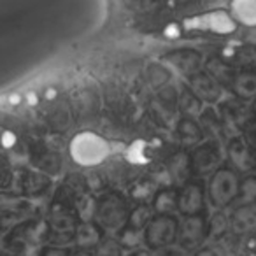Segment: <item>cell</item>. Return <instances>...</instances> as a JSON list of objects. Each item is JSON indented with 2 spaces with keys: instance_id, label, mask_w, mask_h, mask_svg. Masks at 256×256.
<instances>
[{
  "instance_id": "4dcf8cb0",
  "label": "cell",
  "mask_w": 256,
  "mask_h": 256,
  "mask_svg": "<svg viewBox=\"0 0 256 256\" xmlns=\"http://www.w3.org/2000/svg\"><path fill=\"white\" fill-rule=\"evenodd\" d=\"M128 256H153V254H151V251H148V249L144 248V249H134Z\"/></svg>"
},
{
  "instance_id": "8fae6325",
  "label": "cell",
  "mask_w": 256,
  "mask_h": 256,
  "mask_svg": "<svg viewBox=\"0 0 256 256\" xmlns=\"http://www.w3.org/2000/svg\"><path fill=\"white\" fill-rule=\"evenodd\" d=\"M162 62H164L168 68H174L176 72H179L182 78H188V76L202 70L204 56H202V53H198L196 50L182 48V50H176V51H170V53L164 54Z\"/></svg>"
},
{
  "instance_id": "6da1fadb",
  "label": "cell",
  "mask_w": 256,
  "mask_h": 256,
  "mask_svg": "<svg viewBox=\"0 0 256 256\" xmlns=\"http://www.w3.org/2000/svg\"><path fill=\"white\" fill-rule=\"evenodd\" d=\"M130 202L124 198L120 192H107L102 193L95 200V209H93L92 221L104 232V235H112L116 237L124 228L130 216Z\"/></svg>"
},
{
  "instance_id": "ba28073f",
  "label": "cell",
  "mask_w": 256,
  "mask_h": 256,
  "mask_svg": "<svg viewBox=\"0 0 256 256\" xmlns=\"http://www.w3.org/2000/svg\"><path fill=\"white\" fill-rule=\"evenodd\" d=\"M207 206V190L204 181L190 179L179 188L178 193V214L181 216H195L204 214Z\"/></svg>"
},
{
  "instance_id": "d6a6232c",
  "label": "cell",
  "mask_w": 256,
  "mask_h": 256,
  "mask_svg": "<svg viewBox=\"0 0 256 256\" xmlns=\"http://www.w3.org/2000/svg\"><path fill=\"white\" fill-rule=\"evenodd\" d=\"M254 174H256V170H254Z\"/></svg>"
},
{
  "instance_id": "52a82bcc",
  "label": "cell",
  "mask_w": 256,
  "mask_h": 256,
  "mask_svg": "<svg viewBox=\"0 0 256 256\" xmlns=\"http://www.w3.org/2000/svg\"><path fill=\"white\" fill-rule=\"evenodd\" d=\"M182 25H184V30H188V32L200 30V32H210L218 34V36H228V34L235 32V28H237V23L230 16V12L220 11V9L186 18Z\"/></svg>"
},
{
  "instance_id": "4fadbf2b",
  "label": "cell",
  "mask_w": 256,
  "mask_h": 256,
  "mask_svg": "<svg viewBox=\"0 0 256 256\" xmlns=\"http://www.w3.org/2000/svg\"><path fill=\"white\" fill-rule=\"evenodd\" d=\"M167 172L172 179V184L178 186V188H181L184 182H188L193 176L190 151H186V150L176 151L167 160Z\"/></svg>"
},
{
  "instance_id": "4316f807",
  "label": "cell",
  "mask_w": 256,
  "mask_h": 256,
  "mask_svg": "<svg viewBox=\"0 0 256 256\" xmlns=\"http://www.w3.org/2000/svg\"><path fill=\"white\" fill-rule=\"evenodd\" d=\"M192 256H226L223 246L218 244V242H212V244H204L202 248H198L196 251H193Z\"/></svg>"
},
{
  "instance_id": "5bb4252c",
  "label": "cell",
  "mask_w": 256,
  "mask_h": 256,
  "mask_svg": "<svg viewBox=\"0 0 256 256\" xmlns=\"http://www.w3.org/2000/svg\"><path fill=\"white\" fill-rule=\"evenodd\" d=\"M176 134H178L179 142L184 148H195L204 140V130L200 126L198 120L181 116L176 123Z\"/></svg>"
},
{
  "instance_id": "484cf974",
  "label": "cell",
  "mask_w": 256,
  "mask_h": 256,
  "mask_svg": "<svg viewBox=\"0 0 256 256\" xmlns=\"http://www.w3.org/2000/svg\"><path fill=\"white\" fill-rule=\"evenodd\" d=\"M238 134L244 137V140L249 144V148L256 153V116L249 114L240 123V126H238Z\"/></svg>"
},
{
  "instance_id": "8992f818",
  "label": "cell",
  "mask_w": 256,
  "mask_h": 256,
  "mask_svg": "<svg viewBox=\"0 0 256 256\" xmlns=\"http://www.w3.org/2000/svg\"><path fill=\"white\" fill-rule=\"evenodd\" d=\"M209 240V230H207V216L195 214V216H182L179 220V232H178V248L184 252H193L202 248Z\"/></svg>"
},
{
  "instance_id": "603a6c76",
  "label": "cell",
  "mask_w": 256,
  "mask_h": 256,
  "mask_svg": "<svg viewBox=\"0 0 256 256\" xmlns=\"http://www.w3.org/2000/svg\"><path fill=\"white\" fill-rule=\"evenodd\" d=\"M237 204H256V174H246L238 184Z\"/></svg>"
},
{
  "instance_id": "d6986e66",
  "label": "cell",
  "mask_w": 256,
  "mask_h": 256,
  "mask_svg": "<svg viewBox=\"0 0 256 256\" xmlns=\"http://www.w3.org/2000/svg\"><path fill=\"white\" fill-rule=\"evenodd\" d=\"M230 12L235 23L246 26H256V0H232Z\"/></svg>"
},
{
  "instance_id": "d4e9b609",
  "label": "cell",
  "mask_w": 256,
  "mask_h": 256,
  "mask_svg": "<svg viewBox=\"0 0 256 256\" xmlns=\"http://www.w3.org/2000/svg\"><path fill=\"white\" fill-rule=\"evenodd\" d=\"M148 81L156 90H162L170 81V68L164 64H151L148 67Z\"/></svg>"
},
{
  "instance_id": "ffe728a7",
  "label": "cell",
  "mask_w": 256,
  "mask_h": 256,
  "mask_svg": "<svg viewBox=\"0 0 256 256\" xmlns=\"http://www.w3.org/2000/svg\"><path fill=\"white\" fill-rule=\"evenodd\" d=\"M154 216L153 207L148 202H139L134 209H130V216H128V221L124 224L126 230L137 232V234H142L146 224L150 223V220Z\"/></svg>"
},
{
  "instance_id": "cb8c5ba5",
  "label": "cell",
  "mask_w": 256,
  "mask_h": 256,
  "mask_svg": "<svg viewBox=\"0 0 256 256\" xmlns=\"http://www.w3.org/2000/svg\"><path fill=\"white\" fill-rule=\"evenodd\" d=\"M206 70L209 72L223 88L232 84V79H234V76H235V72L230 68V65H226L221 60H210V64L207 65Z\"/></svg>"
},
{
  "instance_id": "44dd1931",
  "label": "cell",
  "mask_w": 256,
  "mask_h": 256,
  "mask_svg": "<svg viewBox=\"0 0 256 256\" xmlns=\"http://www.w3.org/2000/svg\"><path fill=\"white\" fill-rule=\"evenodd\" d=\"M216 212L210 218H207V230H209V238L221 237L226 232H230V221L228 214H224V209H214Z\"/></svg>"
},
{
  "instance_id": "277c9868",
  "label": "cell",
  "mask_w": 256,
  "mask_h": 256,
  "mask_svg": "<svg viewBox=\"0 0 256 256\" xmlns=\"http://www.w3.org/2000/svg\"><path fill=\"white\" fill-rule=\"evenodd\" d=\"M179 218L176 214H154L142 232V246L154 252L178 242Z\"/></svg>"
},
{
  "instance_id": "7c38bea8",
  "label": "cell",
  "mask_w": 256,
  "mask_h": 256,
  "mask_svg": "<svg viewBox=\"0 0 256 256\" xmlns=\"http://www.w3.org/2000/svg\"><path fill=\"white\" fill-rule=\"evenodd\" d=\"M230 232L237 237H249L256 234V204H237L232 209Z\"/></svg>"
},
{
  "instance_id": "7a4b0ae2",
  "label": "cell",
  "mask_w": 256,
  "mask_h": 256,
  "mask_svg": "<svg viewBox=\"0 0 256 256\" xmlns=\"http://www.w3.org/2000/svg\"><path fill=\"white\" fill-rule=\"evenodd\" d=\"M70 151L72 160L81 167H96V165L104 164L107 158L110 156V148L109 140L104 139L102 136L95 132H79L74 139L70 140Z\"/></svg>"
},
{
  "instance_id": "83f0119b",
  "label": "cell",
  "mask_w": 256,
  "mask_h": 256,
  "mask_svg": "<svg viewBox=\"0 0 256 256\" xmlns=\"http://www.w3.org/2000/svg\"><path fill=\"white\" fill-rule=\"evenodd\" d=\"M70 249L65 246H48L39 252V256H68Z\"/></svg>"
},
{
  "instance_id": "1f68e13d",
  "label": "cell",
  "mask_w": 256,
  "mask_h": 256,
  "mask_svg": "<svg viewBox=\"0 0 256 256\" xmlns=\"http://www.w3.org/2000/svg\"><path fill=\"white\" fill-rule=\"evenodd\" d=\"M251 112H252V116H256V98L252 100V104H251Z\"/></svg>"
},
{
  "instance_id": "e0dca14e",
  "label": "cell",
  "mask_w": 256,
  "mask_h": 256,
  "mask_svg": "<svg viewBox=\"0 0 256 256\" xmlns=\"http://www.w3.org/2000/svg\"><path fill=\"white\" fill-rule=\"evenodd\" d=\"M102 238H104V232L100 230L92 220L79 221L78 228H76V234H74V242L78 248L93 249Z\"/></svg>"
},
{
  "instance_id": "f1b7e54d",
  "label": "cell",
  "mask_w": 256,
  "mask_h": 256,
  "mask_svg": "<svg viewBox=\"0 0 256 256\" xmlns=\"http://www.w3.org/2000/svg\"><path fill=\"white\" fill-rule=\"evenodd\" d=\"M154 256H188L181 248H176V246H170V248L160 249V251H154Z\"/></svg>"
},
{
  "instance_id": "f546056e",
  "label": "cell",
  "mask_w": 256,
  "mask_h": 256,
  "mask_svg": "<svg viewBox=\"0 0 256 256\" xmlns=\"http://www.w3.org/2000/svg\"><path fill=\"white\" fill-rule=\"evenodd\" d=\"M68 256H92V249H82V248H78L76 251H70Z\"/></svg>"
},
{
  "instance_id": "3957f363",
  "label": "cell",
  "mask_w": 256,
  "mask_h": 256,
  "mask_svg": "<svg viewBox=\"0 0 256 256\" xmlns=\"http://www.w3.org/2000/svg\"><path fill=\"white\" fill-rule=\"evenodd\" d=\"M240 178L232 167H220L210 174L207 182V200L212 209H226L237 200Z\"/></svg>"
},
{
  "instance_id": "9a60e30c",
  "label": "cell",
  "mask_w": 256,
  "mask_h": 256,
  "mask_svg": "<svg viewBox=\"0 0 256 256\" xmlns=\"http://www.w3.org/2000/svg\"><path fill=\"white\" fill-rule=\"evenodd\" d=\"M178 186H165L154 192L151 198V207L154 214H176L178 212Z\"/></svg>"
},
{
  "instance_id": "2e32d148",
  "label": "cell",
  "mask_w": 256,
  "mask_h": 256,
  "mask_svg": "<svg viewBox=\"0 0 256 256\" xmlns=\"http://www.w3.org/2000/svg\"><path fill=\"white\" fill-rule=\"evenodd\" d=\"M230 90L238 100H254L256 98V72L242 70L237 72L232 79Z\"/></svg>"
},
{
  "instance_id": "ac0fdd59",
  "label": "cell",
  "mask_w": 256,
  "mask_h": 256,
  "mask_svg": "<svg viewBox=\"0 0 256 256\" xmlns=\"http://www.w3.org/2000/svg\"><path fill=\"white\" fill-rule=\"evenodd\" d=\"M206 109V104L188 88V86H182L181 93L178 96V110L181 112V116L193 118V120H198V116L202 114V110Z\"/></svg>"
},
{
  "instance_id": "9c48e42d",
  "label": "cell",
  "mask_w": 256,
  "mask_h": 256,
  "mask_svg": "<svg viewBox=\"0 0 256 256\" xmlns=\"http://www.w3.org/2000/svg\"><path fill=\"white\" fill-rule=\"evenodd\" d=\"M184 84L202 100L206 106H218L223 100L224 88L207 70H198L184 78Z\"/></svg>"
},
{
  "instance_id": "5b68a950",
  "label": "cell",
  "mask_w": 256,
  "mask_h": 256,
  "mask_svg": "<svg viewBox=\"0 0 256 256\" xmlns=\"http://www.w3.org/2000/svg\"><path fill=\"white\" fill-rule=\"evenodd\" d=\"M190 158H192V167H193V176L196 178H206L210 176L216 168L223 167L224 162V153L221 142L214 139L202 140L200 144H196L192 151H190Z\"/></svg>"
},
{
  "instance_id": "7402d4cb",
  "label": "cell",
  "mask_w": 256,
  "mask_h": 256,
  "mask_svg": "<svg viewBox=\"0 0 256 256\" xmlns=\"http://www.w3.org/2000/svg\"><path fill=\"white\" fill-rule=\"evenodd\" d=\"M124 249L121 248L118 237L104 235V238L92 249V256H123Z\"/></svg>"
},
{
  "instance_id": "30bf717a",
  "label": "cell",
  "mask_w": 256,
  "mask_h": 256,
  "mask_svg": "<svg viewBox=\"0 0 256 256\" xmlns=\"http://www.w3.org/2000/svg\"><path fill=\"white\" fill-rule=\"evenodd\" d=\"M226 158L237 174L240 172L246 176L256 170V153L249 148L240 134L232 136L226 140Z\"/></svg>"
}]
</instances>
